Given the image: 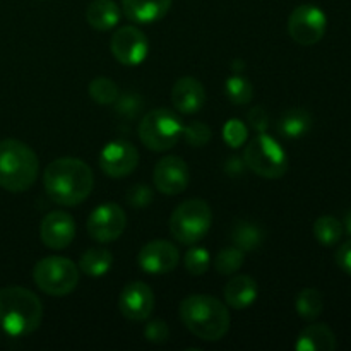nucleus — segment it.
I'll use <instances>...</instances> for the list:
<instances>
[{
	"mask_svg": "<svg viewBox=\"0 0 351 351\" xmlns=\"http://www.w3.org/2000/svg\"><path fill=\"white\" fill-rule=\"evenodd\" d=\"M328 29V16L324 10L312 3L295 7L288 19V33L295 43L312 47L324 38Z\"/></svg>",
	"mask_w": 351,
	"mask_h": 351,
	"instance_id": "nucleus-9",
	"label": "nucleus"
},
{
	"mask_svg": "<svg viewBox=\"0 0 351 351\" xmlns=\"http://www.w3.org/2000/svg\"><path fill=\"white\" fill-rule=\"evenodd\" d=\"M295 308H297V314L300 315L304 321H315L319 315L324 311V297L319 290L315 288H305L300 293L297 295V300H295Z\"/></svg>",
	"mask_w": 351,
	"mask_h": 351,
	"instance_id": "nucleus-25",
	"label": "nucleus"
},
{
	"mask_svg": "<svg viewBox=\"0 0 351 351\" xmlns=\"http://www.w3.org/2000/svg\"><path fill=\"white\" fill-rule=\"evenodd\" d=\"M139 163V151L136 146L122 139L112 141L99 154V167L103 173L112 178L129 177Z\"/></svg>",
	"mask_w": 351,
	"mask_h": 351,
	"instance_id": "nucleus-12",
	"label": "nucleus"
},
{
	"mask_svg": "<svg viewBox=\"0 0 351 351\" xmlns=\"http://www.w3.org/2000/svg\"><path fill=\"white\" fill-rule=\"evenodd\" d=\"M40 171L36 153L17 139L0 141V187L7 192H26Z\"/></svg>",
	"mask_w": 351,
	"mask_h": 351,
	"instance_id": "nucleus-4",
	"label": "nucleus"
},
{
	"mask_svg": "<svg viewBox=\"0 0 351 351\" xmlns=\"http://www.w3.org/2000/svg\"><path fill=\"white\" fill-rule=\"evenodd\" d=\"M213 223V211L202 199H189L178 204L170 218V232L177 242L194 245L208 235Z\"/></svg>",
	"mask_w": 351,
	"mask_h": 351,
	"instance_id": "nucleus-5",
	"label": "nucleus"
},
{
	"mask_svg": "<svg viewBox=\"0 0 351 351\" xmlns=\"http://www.w3.org/2000/svg\"><path fill=\"white\" fill-rule=\"evenodd\" d=\"M245 168H247L245 161H243V158H239V156L228 158L225 163V171L226 175H230V177H240V175L245 171Z\"/></svg>",
	"mask_w": 351,
	"mask_h": 351,
	"instance_id": "nucleus-38",
	"label": "nucleus"
},
{
	"mask_svg": "<svg viewBox=\"0 0 351 351\" xmlns=\"http://www.w3.org/2000/svg\"><path fill=\"white\" fill-rule=\"evenodd\" d=\"M48 197L60 206H77L89 197L95 187L91 168L79 158H58L43 175Z\"/></svg>",
	"mask_w": 351,
	"mask_h": 351,
	"instance_id": "nucleus-1",
	"label": "nucleus"
},
{
	"mask_svg": "<svg viewBox=\"0 0 351 351\" xmlns=\"http://www.w3.org/2000/svg\"><path fill=\"white\" fill-rule=\"evenodd\" d=\"M115 106V113L119 117H122L123 120H134L141 115L143 112V96L136 91H125L119 93V98L113 103Z\"/></svg>",
	"mask_w": 351,
	"mask_h": 351,
	"instance_id": "nucleus-28",
	"label": "nucleus"
},
{
	"mask_svg": "<svg viewBox=\"0 0 351 351\" xmlns=\"http://www.w3.org/2000/svg\"><path fill=\"white\" fill-rule=\"evenodd\" d=\"M312 230H314L315 240L324 247L336 245V243L341 240L343 233H345V230H343V223L339 221L338 218L329 215H324L321 216V218L315 219L314 228Z\"/></svg>",
	"mask_w": 351,
	"mask_h": 351,
	"instance_id": "nucleus-26",
	"label": "nucleus"
},
{
	"mask_svg": "<svg viewBox=\"0 0 351 351\" xmlns=\"http://www.w3.org/2000/svg\"><path fill=\"white\" fill-rule=\"evenodd\" d=\"M153 201H154L153 191H151V187H147V185L144 184H137L127 191V202H129L132 208H137V209L147 208Z\"/></svg>",
	"mask_w": 351,
	"mask_h": 351,
	"instance_id": "nucleus-34",
	"label": "nucleus"
},
{
	"mask_svg": "<svg viewBox=\"0 0 351 351\" xmlns=\"http://www.w3.org/2000/svg\"><path fill=\"white\" fill-rule=\"evenodd\" d=\"M173 0H122L123 14L139 24H153L163 19Z\"/></svg>",
	"mask_w": 351,
	"mask_h": 351,
	"instance_id": "nucleus-18",
	"label": "nucleus"
},
{
	"mask_svg": "<svg viewBox=\"0 0 351 351\" xmlns=\"http://www.w3.org/2000/svg\"><path fill=\"white\" fill-rule=\"evenodd\" d=\"M171 103L184 115H194L201 112L206 103L204 86L191 75L180 77L171 89Z\"/></svg>",
	"mask_w": 351,
	"mask_h": 351,
	"instance_id": "nucleus-17",
	"label": "nucleus"
},
{
	"mask_svg": "<svg viewBox=\"0 0 351 351\" xmlns=\"http://www.w3.org/2000/svg\"><path fill=\"white\" fill-rule=\"evenodd\" d=\"M312 127V115L304 108H291L278 120V132L287 139L304 137Z\"/></svg>",
	"mask_w": 351,
	"mask_h": 351,
	"instance_id": "nucleus-22",
	"label": "nucleus"
},
{
	"mask_svg": "<svg viewBox=\"0 0 351 351\" xmlns=\"http://www.w3.org/2000/svg\"><path fill=\"white\" fill-rule=\"evenodd\" d=\"M182 136H185V141L192 147H204L211 141V129L202 122H191L184 127Z\"/></svg>",
	"mask_w": 351,
	"mask_h": 351,
	"instance_id": "nucleus-32",
	"label": "nucleus"
},
{
	"mask_svg": "<svg viewBox=\"0 0 351 351\" xmlns=\"http://www.w3.org/2000/svg\"><path fill=\"white\" fill-rule=\"evenodd\" d=\"M41 242L53 250H62L72 243L75 237V221L64 211H53L47 215L40 226Z\"/></svg>",
	"mask_w": 351,
	"mask_h": 351,
	"instance_id": "nucleus-16",
	"label": "nucleus"
},
{
	"mask_svg": "<svg viewBox=\"0 0 351 351\" xmlns=\"http://www.w3.org/2000/svg\"><path fill=\"white\" fill-rule=\"evenodd\" d=\"M144 336H146L147 341L154 343V345H163L170 338V329H168L167 322L156 319V321L147 322L146 328H144Z\"/></svg>",
	"mask_w": 351,
	"mask_h": 351,
	"instance_id": "nucleus-35",
	"label": "nucleus"
},
{
	"mask_svg": "<svg viewBox=\"0 0 351 351\" xmlns=\"http://www.w3.org/2000/svg\"><path fill=\"white\" fill-rule=\"evenodd\" d=\"M225 93L233 105L237 106L249 105L254 98V86L247 77H243V75L240 74H235L232 75V77L226 79Z\"/></svg>",
	"mask_w": 351,
	"mask_h": 351,
	"instance_id": "nucleus-27",
	"label": "nucleus"
},
{
	"mask_svg": "<svg viewBox=\"0 0 351 351\" xmlns=\"http://www.w3.org/2000/svg\"><path fill=\"white\" fill-rule=\"evenodd\" d=\"M247 120H249V125L257 132H266L267 127H269V115L263 106H254L247 115Z\"/></svg>",
	"mask_w": 351,
	"mask_h": 351,
	"instance_id": "nucleus-36",
	"label": "nucleus"
},
{
	"mask_svg": "<svg viewBox=\"0 0 351 351\" xmlns=\"http://www.w3.org/2000/svg\"><path fill=\"white\" fill-rule=\"evenodd\" d=\"M43 319V304L31 290L5 287L0 290V328L9 336L31 335Z\"/></svg>",
	"mask_w": 351,
	"mask_h": 351,
	"instance_id": "nucleus-3",
	"label": "nucleus"
},
{
	"mask_svg": "<svg viewBox=\"0 0 351 351\" xmlns=\"http://www.w3.org/2000/svg\"><path fill=\"white\" fill-rule=\"evenodd\" d=\"M127 225L125 211L115 202L98 206L88 218V233L99 243L115 242Z\"/></svg>",
	"mask_w": 351,
	"mask_h": 351,
	"instance_id": "nucleus-10",
	"label": "nucleus"
},
{
	"mask_svg": "<svg viewBox=\"0 0 351 351\" xmlns=\"http://www.w3.org/2000/svg\"><path fill=\"white\" fill-rule=\"evenodd\" d=\"M259 288H257V281L252 276L247 274H240L230 280L225 287V300L235 311H243V308L250 307L256 302Z\"/></svg>",
	"mask_w": 351,
	"mask_h": 351,
	"instance_id": "nucleus-19",
	"label": "nucleus"
},
{
	"mask_svg": "<svg viewBox=\"0 0 351 351\" xmlns=\"http://www.w3.org/2000/svg\"><path fill=\"white\" fill-rule=\"evenodd\" d=\"M243 259H245L243 250H240L239 247H226L216 256V271L225 276L235 274L242 267Z\"/></svg>",
	"mask_w": 351,
	"mask_h": 351,
	"instance_id": "nucleus-30",
	"label": "nucleus"
},
{
	"mask_svg": "<svg viewBox=\"0 0 351 351\" xmlns=\"http://www.w3.org/2000/svg\"><path fill=\"white\" fill-rule=\"evenodd\" d=\"M185 269L192 276H201L211 266V256L204 247H192L184 257Z\"/></svg>",
	"mask_w": 351,
	"mask_h": 351,
	"instance_id": "nucleus-31",
	"label": "nucleus"
},
{
	"mask_svg": "<svg viewBox=\"0 0 351 351\" xmlns=\"http://www.w3.org/2000/svg\"><path fill=\"white\" fill-rule=\"evenodd\" d=\"M119 86L108 77H95L89 82V96L95 99L98 105H113L119 98Z\"/></svg>",
	"mask_w": 351,
	"mask_h": 351,
	"instance_id": "nucleus-29",
	"label": "nucleus"
},
{
	"mask_svg": "<svg viewBox=\"0 0 351 351\" xmlns=\"http://www.w3.org/2000/svg\"><path fill=\"white\" fill-rule=\"evenodd\" d=\"M184 132L180 119L167 108L151 110L139 123V139L151 151H168L178 143Z\"/></svg>",
	"mask_w": 351,
	"mask_h": 351,
	"instance_id": "nucleus-8",
	"label": "nucleus"
},
{
	"mask_svg": "<svg viewBox=\"0 0 351 351\" xmlns=\"http://www.w3.org/2000/svg\"><path fill=\"white\" fill-rule=\"evenodd\" d=\"M223 139L230 147H240L247 141V127L240 120H228L223 127Z\"/></svg>",
	"mask_w": 351,
	"mask_h": 351,
	"instance_id": "nucleus-33",
	"label": "nucleus"
},
{
	"mask_svg": "<svg viewBox=\"0 0 351 351\" xmlns=\"http://www.w3.org/2000/svg\"><path fill=\"white\" fill-rule=\"evenodd\" d=\"M89 26L98 31H108L120 21V7L113 0H93L86 10Z\"/></svg>",
	"mask_w": 351,
	"mask_h": 351,
	"instance_id": "nucleus-21",
	"label": "nucleus"
},
{
	"mask_svg": "<svg viewBox=\"0 0 351 351\" xmlns=\"http://www.w3.org/2000/svg\"><path fill=\"white\" fill-rule=\"evenodd\" d=\"M113 256L106 249H89L79 261V271L93 278H99L112 269Z\"/></svg>",
	"mask_w": 351,
	"mask_h": 351,
	"instance_id": "nucleus-24",
	"label": "nucleus"
},
{
	"mask_svg": "<svg viewBox=\"0 0 351 351\" xmlns=\"http://www.w3.org/2000/svg\"><path fill=\"white\" fill-rule=\"evenodd\" d=\"M120 314L129 321H146L154 308V293L144 281H130L119 297Z\"/></svg>",
	"mask_w": 351,
	"mask_h": 351,
	"instance_id": "nucleus-13",
	"label": "nucleus"
},
{
	"mask_svg": "<svg viewBox=\"0 0 351 351\" xmlns=\"http://www.w3.org/2000/svg\"><path fill=\"white\" fill-rule=\"evenodd\" d=\"M154 185L160 192L167 195H178L187 189L191 173L189 167L182 158L167 156L158 161L153 173Z\"/></svg>",
	"mask_w": 351,
	"mask_h": 351,
	"instance_id": "nucleus-15",
	"label": "nucleus"
},
{
	"mask_svg": "<svg viewBox=\"0 0 351 351\" xmlns=\"http://www.w3.org/2000/svg\"><path fill=\"white\" fill-rule=\"evenodd\" d=\"M180 319L185 328L204 341H219L230 331V312L223 302L211 295H191L180 304Z\"/></svg>",
	"mask_w": 351,
	"mask_h": 351,
	"instance_id": "nucleus-2",
	"label": "nucleus"
},
{
	"mask_svg": "<svg viewBox=\"0 0 351 351\" xmlns=\"http://www.w3.org/2000/svg\"><path fill=\"white\" fill-rule=\"evenodd\" d=\"M178 249L168 240H153L137 256L141 269L147 274H167L178 266Z\"/></svg>",
	"mask_w": 351,
	"mask_h": 351,
	"instance_id": "nucleus-14",
	"label": "nucleus"
},
{
	"mask_svg": "<svg viewBox=\"0 0 351 351\" xmlns=\"http://www.w3.org/2000/svg\"><path fill=\"white\" fill-rule=\"evenodd\" d=\"M232 67H233V71L239 72L240 69H245V62H242V60H235V64H233Z\"/></svg>",
	"mask_w": 351,
	"mask_h": 351,
	"instance_id": "nucleus-40",
	"label": "nucleus"
},
{
	"mask_svg": "<svg viewBox=\"0 0 351 351\" xmlns=\"http://www.w3.org/2000/svg\"><path fill=\"white\" fill-rule=\"evenodd\" d=\"M264 237L266 233L261 226H257L256 223L245 221V219L237 221L232 230V240L235 247H239L240 250H247V252L259 249L264 242Z\"/></svg>",
	"mask_w": 351,
	"mask_h": 351,
	"instance_id": "nucleus-23",
	"label": "nucleus"
},
{
	"mask_svg": "<svg viewBox=\"0 0 351 351\" xmlns=\"http://www.w3.org/2000/svg\"><path fill=\"white\" fill-rule=\"evenodd\" d=\"M336 264L351 278V240L341 243V247L336 250Z\"/></svg>",
	"mask_w": 351,
	"mask_h": 351,
	"instance_id": "nucleus-37",
	"label": "nucleus"
},
{
	"mask_svg": "<svg viewBox=\"0 0 351 351\" xmlns=\"http://www.w3.org/2000/svg\"><path fill=\"white\" fill-rule=\"evenodd\" d=\"M343 230H345L348 235H351V211L345 215V219H343Z\"/></svg>",
	"mask_w": 351,
	"mask_h": 351,
	"instance_id": "nucleus-39",
	"label": "nucleus"
},
{
	"mask_svg": "<svg viewBox=\"0 0 351 351\" xmlns=\"http://www.w3.org/2000/svg\"><path fill=\"white\" fill-rule=\"evenodd\" d=\"M243 161L250 171L269 180L281 178L288 170L287 151L266 132H259V136L247 144L243 151Z\"/></svg>",
	"mask_w": 351,
	"mask_h": 351,
	"instance_id": "nucleus-6",
	"label": "nucleus"
},
{
	"mask_svg": "<svg viewBox=\"0 0 351 351\" xmlns=\"http://www.w3.org/2000/svg\"><path fill=\"white\" fill-rule=\"evenodd\" d=\"M33 280L43 293L65 297L79 285V266L67 257H45L34 266Z\"/></svg>",
	"mask_w": 351,
	"mask_h": 351,
	"instance_id": "nucleus-7",
	"label": "nucleus"
},
{
	"mask_svg": "<svg viewBox=\"0 0 351 351\" xmlns=\"http://www.w3.org/2000/svg\"><path fill=\"white\" fill-rule=\"evenodd\" d=\"M112 53L120 64L127 67L141 65L149 53V41L146 34L136 26H122L113 33L110 41Z\"/></svg>",
	"mask_w": 351,
	"mask_h": 351,
	"instance_id": "nucleus-11",
	"label": "nucleus"
},
{
	"mask_svg": "<svg viewBox=\"0 0 351 351\" xmlns=\"http://www.w3.org/2000/svg\"><path fill=\"white\" fill-rule=\"evenodd\" d=\"M336 346V335L328 324L307 326L295 343L297 351H335Z\"/></svg>",
	"mask_w": 351,
	"mask_h": 351,
	"instance_id": "nucleus-20",
	"label": "nucleus"
}]
</instances>
